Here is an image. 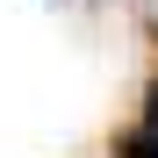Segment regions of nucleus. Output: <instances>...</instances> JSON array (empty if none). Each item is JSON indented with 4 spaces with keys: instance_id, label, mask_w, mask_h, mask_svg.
<instances>
[{
    "instance_id": "1",
    "label": "nucleus",
    "mask_w": 158,
    "mask_h": 158,
    "mask_svg": "<svg viewBox=\"0 0 158 158\" xmlns=\"http://www.w3.org/2000/svg\"><path fill=\"white\" fill-rule=\"evenodd\" d=\"M115 158H158V137H144V129H122V137H115Z\"/></svg>"
},
{
    "instance_id": "2",
    "label": "nucleus",
    "mask_w": 158,
    "mask_h": 158,
    "mask_svg": "<svg viewBox=\"0 0 158 158\" xmlns=\"http://www.w3.org/2000/svg\"><path fill=\"white\" fill-rule=\"evenodd\" d=\"M137 129L158 137V72H151V86H144V122H137Z\"/></svg>"
}]
</instances>
